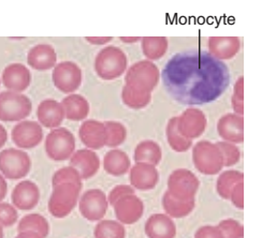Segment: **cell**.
Segmentation results:
<instances>
[{"label":"cell","instance_id":"6da1fadb","mask_svg":"<svg viewBox=\"0 0 261 238\" xmlns=\"http://www.w3.org/2000/svg\"><path fill=\"white\" fill-rule=\"evenodd\" d=\"M185 57L189 66L183 54L175 56L173 61L168 64L177 69L178 71L180 70V73L170 70L168 68H166L164 72L165 81L180 78V81L166 83L171 95L179 101H184L186 96H189L186 103L192 104L205 103L219 97L229 82L227 67L220 62L214 61V58L208 55L202 68L199 67L201 58L196 57L195 53H185Z\"/></svg>","mask_w":261,"mask_h":238},{"label":"cell","instance_id":"7a4b0ae2","mask_svg":"<svg viewBox=\"0 0 261 238\" xmlns=\"http://www.w3.org/2000/svg\"><path fill=\"white\" fill-rule=\"evenodd\" d=\"M97 75L105 81L122 76L128 68V59L124 51L117 46H107L100 51L94 63Z\"/></svg>","mask_w":261,"mask_h":238},{"label":"cell","instance_id":"3957f363","mask_svg":"<svg viewBox=\"0 0 261 238\" xmlns=\"http://www.w3.org/2000/svg\"><path fill=\"white\" fill-rule=\"evenodd\" d=\"M81 189L82 188L73 184H63L53 187L47 204L49 214L57 219L69 216L77 205Z\"/></svg>","mask_w":261,"mask_h":238},{"label":"cell","instance_id":"277c9868","mask_svg":"<svg viewBox=\"0 0 261 238\" xmlns=\"http://www.w3.org/2000/svg\"><path fill=\"white\" fill-rule=\"evenodd\" d=\"M33 111V103L24 95L14 92L0 93V121L6 123L23 122Z\"/></svg>","mask_w":261,"mask_h":238},{"label":"cell","instance_id":"5b68a950","mask_svg":"<svg viewBox=\"0 0 261 238\" xmlns=\"http://www.w3.org/2000/svg\"><path fill=\"white\" fill-rule=\"evenodd\" d=\"M160 72L158 67L149 61H140L134 64L126 72V85L137 91L150 93L158 85Z\"/></svg>","mask_w":261,"mask_h":238},{"label":"cell","instance_id":"8992f818","mask_svg":"<svg viewBox=\"0 0 261 238\" xmlns=\"http://www.w3.org/2000/svg\"><path fill=\"white\" fill-rule=\"evenodd\" d=\"M193 162L199 173L207 176L220 173L224 167L219 148L208 141H200L194 146Z\"/></svg>","mask_w":261,"mask_h":238},{"label":"cell","instance_id":"52a82bcc","mask_svg":"<svg viewBox=\"0 0 261 238\" xmlns=\"http://www.w3.org/2000/svg\"><path fill=\"white\" fill-rule=\"evenodd\" d=\"M45 153L53 161L62 162L71 158L75 151V137L67 128H56L45 137Z\"/></svg>","mask_w":261,"mask_h":238},{"label":"cell","instance_id":"ba28073f","mask_svg":"<svg viewBox=\"0 0 261 238\" xmlns=\"http://www.w3.org/2000/svg\"><path fill=\"white\" fill-rule=\"evenodd\" d=\"M32 168V160L28 154L16 148H8L0 152V174L11 181L22 180Z\"/></svg>","mask_w":261,"mask_h":238},{"label":"cell","instance_id":"9c48e42d","mask_svg":"<svg viewBox=\"0 0 261 238\" xmlns=\"http://www.w3.org/2000/svg\"><path fill=\"white\" fill-rule=\"evenodd\" d=\"M200 187L198 177L187 168H177L168 178V192L180 201L195 200Z\"/></svg>","mask_w":261,"mask_h":238},{"label":"cell","instance_id":"30bf717a","mask_svg":"<svg viewBox=\"0 0 261 238\" xmlns=\"http://www.w3.org/2000/svg\"><path fill=\"white\" fill-rule=\"evenodd\" d=\"M82 70L73 62H63L53 69L52 79L55 87L64 94H73L82 84Z\"/></svg>","mask_w":261,"mask_h":238},{"label":"cell","instance_id":"8fae6325","mask_svg":"<svg viewBox=\"0 0 261 238\" xmlns=\"http://www.w3.org/2000/svg\"><path fill=\"white\" fill-rule=\"evenodd\" d=\"M108 197L100 189H89L79 200V210L83 218L90 222L102 220L108 211Z\"/></svg>","mask_w":261,"mask_h":238},{"label":"cell","instance_id":"7c38bea8","mask_svg":"<svg viewBox=\"0 0 261 238\" xmlns=\"http://www.w3.org/2000/svg\"><path fill=\"white\" fill-rule=\"evenodd\" d=\"M207 127L205 114L196 107H189L177 117V130L188 140L201 136Z\"/></svg>","mask_w":261,"mask_h":238},{"label":"cell","instance_id":"4fadbf2b","mask_svg":"<svg viewBox=\"0 0 261 238\" xmlns=\"http://www.w3.org/2000/svg\"><path fill=\"white\" fill-rule=\"evenodd\" d=\"M11 137L18 148L33 150L43 141V129L37 122L23 121L13 127Z\"/></svg>","mask_w":261,"mask_h":238},{"label":"cell","instance_id":"5bb4252c","mask_svg":"<svg viewBox=\"0 0 261 238\" xmlns=\"http://www.w3.org/2000/svg\"><path fill=\"white\" fill-rule=\"evenodd\" d=\"M113 208L117 221L127 225L138 222L144 214V203L136 194L122 197L113 205Z\"/></svg>","mask_w":261,"mask_h":238},{"label":"cell","instance_id":"9a60e30c","mask_svg":"<svg viewBox=\"0 0 261 238\" xmlns=\"http://www.w3.org/2000/svg\"><path fill=\"white\" fill-rule=\"evenodd\" d=\"M130 186L135 190H153L159 182V173L155 165L147 163H136L129 171Z\"/></svg>","mask_w":261,"mask_h":238},{"label":"cell","instance_id":"2e32d148","mask_svg":"<svg viewBox=\"0 0 261 238\" xmlns=\"http://www.w3.org/2000/svg\"><path fill=\"white\" fill-rule=\"evenodd\" d=\"M2 83L9 92L22 94L32 83V73L23 64H11L5 68Z\"/></svg>","mask_w":261,"mask_h":238},{"label":"cell","instance_id":"e0dca14e","mask_svg":"<svg viewBox=\"0 0 261 238\" xmlns=\"http://www.w3.org/2000/svg\"><path fill=\"white\" fill-rule=\"evenodd\" d=\"M217 132L223 141L232 144L244 142V117L234 113H228L219 118Z\"/></svg>","mask_w":261,"mask_h":238},{"label":"cell","instance_id":"ac0fdd59","mask_svg":"<svg viewBox=\"0 0 261 238\" xmlns=\"http://www.w3.org/2000/svg\"><path fill=\"white\" fill-rule=\"evenodd\" d=\"M79 136L81 142L88 148V150L97 151L101 150L106 146L107 132L105 123L95 119L85 121L79 130Z\"/></svg>","mask_w":261,"mask_h":238},{"label":"cell","instance_id":"d6986e66","mask_svg":"<svg viewBox=\"0 0 261 238\" xmlns=\"http://www.w3.org/2000/svg\"><path fill=\"white\" fill-rule=\"evenodd\" d=\"M13 206L19 211H32L40 200L39 187L32 181L18 183L11 194Z\"/></svg>","mask_w":261,"mask_h":238},{"label":"cell","instance_id":"ffe728a7","mask_svg":"<svg viewBox=\"0 0 261 238\" xmlns=\"http://www.w3.org/2000/svg\"><path fill=\"white\" fill-rule=\"evenodd\" d=\"M70 166L74 167L80 173L82 181H87L98 173L100 168V159L92 150H88V148L79 150L70 158Z\"/></svg>","mask_w":261,"mask_h":238},{"label":"cell","instance_id":"44dd1931","mask_svg":"<svg viewBox=\"0 0 261 238\" xmlns=\"http://www.w3.org/2000/svg\"><path fill=\"white\" fill-rule=\"evenodd\" d=\"M37 118L39 124L47 129L59 128L63 124L65 111L62 102H58L53 99H46L40 102L37 108Z\"/></svg>","mask_w":261,"mask_h":238},{"label":"cell","instance_id":"7402d4cb","mask_svg":"<svg viewBox=\"0 0 261 238\" xmlns=\"http://www.w3.org/2000/svg\"><path fill=\"white\" fill-rule=\"evenodd\" d=\"M57 54L52 45L41 43L30 48L27 64L37 71H47L56 66Z\"/></svg>","mask_w":261,"mask_h":238},{"label":"cell","instance_id":"603a6c76","mask_svg":"<svg viewBox=\"0 0 261 238\" xmlns=\"http://www.w3.org/2000/svg\"><path fill=\"white\" fill-rule=\"evenodd\" d=\"M207 47L216 61H229L239 53L241 41L238 37H210Z\"/></svg>","mask_w":261,"mask_h":238},{"label":"cell","instance_id":"cb8c5ba5","mask_svg":"<svg viewBox=\"0 0 261 238\" xmlns=\"http://www.w3.org/2000/svg\"><path fill=\"white\" fill-rule=\"evenodd\" d=\"M144 231L148 238H175L176 225L168 215L155 214L147 219Z\"/></svg>","mask_w":261,"mask_h":238},{"label":"cell","instance_id":"d4e9b609","mask_svg":"<svg viewBox=\"0 0 261 238\" xmlns=\"http://www.w3.org/2000/svg\"><path fill=\"white\" fill-rule=\"evenodd\" d=\"M65 117L71 122H81L89 114V103L86 99L77 94L68 95L62 101Z\"/></svg>","mask_w":261,"mask_h":238},{"label":"cell","instance_id":"484cf974","mask_svg":"<svg viewBox=\"0 0 261 238\" xmlns=\"http://www.w3.org/2000/svg\"><path fill=\"white\" fill-rule=\"evenodd\" d=\"M105 171L112 176H123L132 168V162L128 155L120 150H112L103 158Z\"/></svg>","mask_w":261,"mask_h":238},{"label":"cell","instance_id":"4316f807","mask_svg":"<svg viewBox=\"0 0 261 238\" xmlns=\"http://www.w3.org/2000/svg\"><path fill=\"white\" fill-rule=\"evenodd\" d=\"M134 159L136 163H147L157 166L163 159L162 147L150 140L140 142L135 148Z\"/></svg>","mask_w":261,"mask_h":238},{"label":"cell","instance_id":"83f0119b","mask_svg":"<svg viewBox=\"0 0 261 238\" xmlns=\"http://www.w3.org/2000/svg\"><path fill=\"white\" fill-rule=\"evenodd\" d=\"M196 201H180L173 197L168 191L165 192L163 196V207L166 215L172 219H180L185 218L195 210Z\"/></svg>","mask_w":261,"mask_h":238},{"label":"cell","instance_id":"f1b7e54d","mask_svg":"<svg viewBox=\"0 0 261 238\" xmlns=\"http://www.w3.org/2000/svg\"><path fill=\"white\" fill-rule=\"evenodd\" d=\"M141 46L146 61L155 62L166 55L169 42L166 37H143L141 39Z\"/></svg>","mask_w":261,"mask_h":238},{"label":"cell","instance_id":"f546056e","mask_svg":"<svg viewBox=\"0 0 261 238\" xmlns=\"http://www.w3.org/2000/svg\"><path fill=\"white\" fill-rule=\"evenodd\" d=\"M166 135L170 148L176 153H186L193 146V141L184 137L177 130V117L169 119L166 128Z\"/></svg>","mask_w":261,"mask_h":238},{"label":"cell","instance_id":"4dcf8cb0","mask_svg":"<svg viewBox=\"0 0 261 238\" xmlns=\"http://www.w3.org/2000/svg\"><path fill=\"white\" fill-rule=\"evenodd\" d=\"M18 233L34 232L45 238L49 233V224L46 218L39 214H29L24 216L17 225Z\"/></svg>","mask_w":261,"mask_h":238},{"label":"cell","instance_id":"1f68e13d","mask_svg":"<svg viewBox=\"0 0 261 238\" xmlns=\"http://www.w3.org/2000/svg\"><path fill=\"white\" fill-rule=\"evenodd\" d=\"M244 182V174L237 170H228L223 172L217 178L216 182V190L218 195L229 200L230 193H231L234 186L239 183Z\"/></svg>","mask_w":261,"mask_h":238},{"label":"cell","instance_id":"d6a6232c","mask_svg":"<svg viewBox=\"0 0 261 238\" xmlns=\"http://www.w3.org/2000/svg\"><path fill=\"white\" fill-rule=\"evenodd\" d=\"M122 100L126 106L133 110H141L146 107L152 100V94L141 91L125 85L122 89Z\"/></svg>","mask_w":261,"mask_h":238},{"label":"cell","instance_id":"836d02e7","mask_svg":"<svg viewBox=\"0 0 261 238\" xmlns=\"http://www.w3.org/2000/svg\"><path fill=\"white\" fill-rule=\"evenodd\" d=\"M95 238H125L124 224L115 220H100L95 226Z\"/></svg>","mask_w":261,"mask_h":238},{"label":"cell","instance_id":"e575fe53","mask_svg":"<svg viewBox=\"0 0 261 238\" xmlns=\"http://www.w3.org/2000/svg\"><path fill=\"white\" fill-rule=\"evenodd\" d=\"M107 132L106 146L110 148H115L122 145L127 138L126 127L118 122L109 121L105 123Z\"/></svg>","mask_w":261,"mask_h":238},{"label":"cell","instance_id":"d590c367","mask_svg":"<svg viewBox=\"0 0 261 238\" xmlns=\"http://www.w3.org/2000/svg\"><path fill=\"white\" fill-rule=\"evenodd\" d=\"M63 184H73L80 188H82L81 175L72 166H65L59 168L53 175L52 185L53 187H55Z\"/></svg>","mask_w":261,"mask_h":238},{"label":"cell","instance_id":"8d00e7d4","mask_svg":"<svg viewBox=\"0 0 261 238\" xmlns=\"http://www.w3.org/2000/svg\"><path fill=\"white\" fill-rule=\"evenodd\" d=\"M216 145L219 148L220 154H222L224 166L230 167L239 163L241 159V152L236 144L220 141L216 143Z\"/></svg>","mask_w":261,"mask_h":238},{"label":"cell","instance_id":"74e56055","mask_svg":"<svg viewBox=\"0 0 261 238\" xmlns=\"http://www.w3.org/2000/svg\"><path fill=\"white\" fill-rule=\"evenodd\" d=\"M224 238H244V226L234 219H225L218 223Z\"/></svg>","mask_w":261,"mask_h":238},{"label":"cell","instance_id":"f35d334b","mask_svg":"<svg viewBox=\"0 0 261 238\" xmlns=\"http://www.w3.org/2000/svg\"><path fill=\"white\" fill-rule=\"evenodd\" d=\"M231 106L234 114L243 116L244 114V77L240 76L233 86L231 97Z\"/></svg>","mask_w":261,"mask_h":238},{"label":"cell","instance_id":"ab89813d","mask_svg":"<svg viewBox=\"0 0 261 238\" xmlns=\"http://www.w3.org/2000/svg\"><path fill=\"white\" fill-rule=\"evenodd\" d=\"M18 214L16 208L9 204L0 202V226L9 227L17 222Z\"/></svg>","mask_w":261,"mask_h":238},{"label":"cell","instance_id":"60d3db41","mask_svg":"<svg viewBox=\"0 0 261 238\" xmlns=\"http://www.w3.org/2000/svg\"><path fill=\"white\" fill-rule=\"evenodd\" d=\"M133 194H136V190L132 186L118 185V186L114 187L111 191H110V193L107 197H108L109 204H111L113 206L122 197L127 196V195H133Z\"/></svg>","mask_w":261,"mask_h":238},{"label":"cell","instance_id":"b9f144b4","mask_svg":"<svg viewBox=\"0 0 261 238\" xmlns=\"http://www.w3.org/2000/svg\"><path fill=\"white\" fill-rule=\"evenodd\" d=\"M229 200L238 210H244V182L239 183L234 186Z\"/></svg>","mask_w":261,"mask_h":238},{"label":"cell","instance_id":"7bdbcfd3","mask_svg":"<svg viewBox=\"0 0 261 238\" xmlns=\"http://www.w3.org/2000/svg\"><path fill=\"white\" fill-rule=\"evenodd\" d=\"M195 238H224V236L217 225H204L197 230Z\"/></svg>","mask_w":261,"mask_h":238},{"label":"cell","instance_id":"ee69618b","mask_svg":"<svg viewBox=\"0 0 261 238\" xmlns=\"http://www.w3.org/2000/svg\"><path fill=\"white\" fill-rule=\"evenodd\" d=\"M86 41L94 45H105L112 41V37H86Z\"/></svg>","mask_w":261,"mask_h":238},{"label":"cell","instance_id":"f6af8a7d","mask_svg":"<svg viewBox=\"0 0 261 238\" xmlns=\"http://www.w3.org/2000/svg\"><path fill=\"white\" fill-rule=\"evenodd\" d=\"M8 193V184L6 178L0 174V202H2L4 198L7 196Z\"/></svg>","mask_w":261,"mask_h":238},{"label":"cell","instance_id":"bcb514c9","mask_svg":"<svg viewBox=\"0 0 261 238\" xmlns=\"http://www.w3.org/2000/svg\"><path fill=\"white\" fill-rule=\"evenodd\" d=\"M7 141H8V132L6 130V128L3 125H0V148H3L6 145Z\"/></svg>","mask_w":261,"mask_h":238},{"label":"cell","instance_id":"7dc6e473","mask_svg":"<svg viewBox=\"0 0 261 238\" xmlns=\"http://www.w3.org/2000/svg\"><path fill=\"white\" fill-rule=\"evenodd\" d=\"M15 238H43V237L34 232H21L17 234Z\"/></svg>","mask_w":261,"mask_h":238},{"label":"cell","instance_id":"c3c4849f","mask_svg":"<svg viewBox=\"0 0 261 238\" xmlns=\"http://www.w3.org/2000/svg\"><path fill=\"white\" fill-rule=\"evenodd\" d=\"M120 41H123L124 43H136L138 41H141L142 38L140 37H120Z\"/></svg>","mask_w":261,"mask_h":238},{"label":"cell","instance_id":"681fc988","mask_svg":"<svg viewBox=\"0 0 261 238\" xmlns=\"http://www.w3.org/2000/svg\"><path fill=\"white\" fill-rule=\"evenodd\" d=\"M0 238H4V231H3V226H0Z\"/></svg>","mask_w":261,"mask_h":238}]
</instances>
